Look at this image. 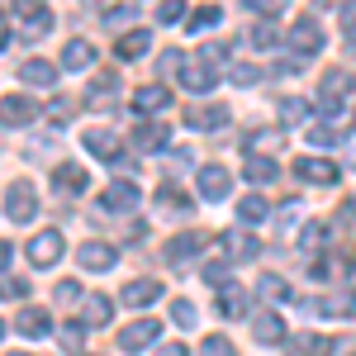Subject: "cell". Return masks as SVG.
<instances>
[{"mask_svg": "<svg viewBox=\"0 0 356 356\" xmlns=\"http://www.w3.org/2000/svg\"><path fill=\"white\" fill-rule=\"evenodd\" d=\"M347 90H352V72L332 67L328 76H323V90H318V110L337 114V110H342V100H347Z\"/></svg>", "mask_w": 356, "mask_h": 356, "instance_id": "6da1fadb", "label": "cell"}, {"mask_svg": "<svg viewBox=\"0 0 356 356\" xmlns=\"http://www.w3.org/2000/svg\"><path fill=\"white\" fill-rule=\"evenodd\" d=\"M33 209H38L33 181H15V186L5 191V214H10L15 223H29V219H33Z\"/></svg>", "mask_w": 356, "mask_h": 356, "instance_id": "7a4b0ae2", "label": "cell"}, {"mask_svg": "<svg viewBox=\"0 0 356 356\" xmlns=\"http://www.w3.org/2000/svg\"><path fill=\"white\" fill-rule=\"evenodd\" d=\"M62 252H67L62 233H57V228H43V233L29 243V261H33V266H57V261H62Z\"/></svg>", "mask_w": 356, "mask_h": 356, "instance_id": "3957f363", "label": "cell"}, {"mask_svg": "<svg viewBox=\"0 0 356 356\" xmlns=\"http://www.w3.org/2000/svg\"><path fill=\"white\" fill-rule=\"evenodd\" d=\"M295 176H300L304 186H337L342 166H332L328 157H300V162H295Z\"/></svg>", "mask_w": 356, "mask_h": 356, "instance_id": "277c9868", "label": "cell"}, {"mask_svg": "<svg viewBox=\"0 0 356 356\" xmlns=\"http://www.w3.org/2000/svg\"><path fill=\"white\" fill-rule=\"evenodd\" d=\"M195 186H200V195H204L209 204H219V200H228V191H233V176H228V166H200Z\"/></svg>", "mask_w": 356, "mask_h": 356, "instance_id": "5b68a950", "label": "cell"}, {"mask_svg": "<svg viewBox=\"0 0 356 356\" xmlns=\"http://www.w3.org/2000/svg\"><path fill=\"white\" fill-rule=\"evenodd\" d=\"M38 119V105L29 100V95H10V100H0V129H24Z\"/></svg>", "mask_w": 356, "mask_h": 356, "instance_id": "8992f818", "label": "cell"}, {"mask_svg": "<svg viewBox=\"0 0 356 356\" xmlns=\"http://www.w3.org/2000/svg\"><path fill=\"white\" fill-rule=\"evenodd\" d=\"M157 332H162L157 318H138V323H129V328L119 332V347H124V352H143V347L157 342Z\"/></svg>", "mask_w": 356, "mask_h": 356, "instance_id": "52a82bcc", "label": "cell"}, {"mask_svg": "<svg viewBox=\"0 0 356 356\" xmlns=\"http://www.w3.org/2000/svg\"><path fill=\"white\" fill-rule=\"evenodd\" d=\"M181 81H186V90H214L219 67H214V62H204V57H191V62L181 67Z\"/></svg>", "mask_w": 356, "mask_h": 356, "instance_id": "ba28073f", "label": "cell"}, {"mask_svg": "<svg viewBox=\"0 0 356 356\" xmlns=\"http://www.w3.org/2000/svg\"><path fill=\"white\" fill-rule=\"evenodd\" d=\"M290 48L300 57H314L323 48V29L314 24V19H300V24H290Z\"/></svg>", "mask_w": 356, "mask_h": 356, "instance_id": "9c48e42d", "label": "cell"}, {"mask_svg": "<svg viewBox=\"0 0 356 356\" xmlns=\"http://www.w3.org/2000/svg\"><path fill=\"white\" fill-rule=\"evenodd\" d=\"M114 243H81L76 247V266H86V271H110L114 266Z\"/></svg>", "mask_w": 356, "mask_h": 356, "instance_id": "30bf717a", "label": "cell"}, {"mask_svg": "<svg viewBox=\"0 0 356 356\" xmlns=\"http://www.w3.org/2000/svg\"><path fill=\"white\" fill-rule=\"evenodd\" d=\"M228 124V105H191L186 110V129H204V134H214Z\"/></svg>", "mask_w": 356, "mask_h": 356, "instance_id": "8fae6325", "label": "cell"}, {"mask_svg": "<svg viewBox=\"0 0 356 356\" xmlns=\"http://www.w3.org/2000/svg\"><path fill=\"white\" fill-rule=\"evenodd\" d=\"M332 352H337V337H328V332H304L290 342V356H332Z\"/></svg>", "mask_w": 356, "mask_h": 356, "instance_id": "7c38bea8", "label": "cell"}, {"mask_svg": "<svg viewBox=\"0 0 356 356\" xmlns=\"http://www.w3.org/2000/svg\"><path fill=\"white\" fill-rule=\"evenodd\" d=\"M53 186L62 200H72V195H86V186H90V176H86V166H57Z\"/></svg>", "mask_w": 356, "mask_h": 356, "instance_id": "4fadbf2b", "label": "cell"}, {"mask_svg": "<svg viewBox=\"0 0 356 356\" xmlns=\"http://www.w3.org/2000/svg\"><path fill=\"white\" fill-rule=\"evenodd\" d=\"M114 95H119V76H114V72H100L95 86H90V95H86V105H90V110H110Z\"/></svg>", "mask_w": 356, "mask_h": 356, "instance_id": "5bb4252c", "label": "cell"}, {"mask_svg": "<svg viewBox=\"0 0 356 356\" xmlns=\"http://www.w3.org/2000/svg\"><path fill=\"white\" fill-rule=\"evenodd\" d=\"M15 332L19 337H48L53 332V318L43 309H24V314H15Z\"/></svg>", "mask_w": 356, "mask_h": 356, "instance_id": "9a60e30c", "label": "cell"}, {"mask_svg": "<svg viewBox=\"0 0 356 356\" xmlns=\"http://www.w3.org/2000/svg\"><path fill=\"white\" fill-rule=\"evenodd\" d=\"M166 143H171L166 124H138V129H134V147H138V152H162Z\"/></svg>", "mask_w": 356, "mask_h": 356, "instance_id": "2e32d148", "label": "cell"}, {"mask_svg": "<svg viewBox=\"0 0 356 356\" xmlns=\"http://www.w3.org/2000/svg\"><path fill=\"white\" fill-rule=\"evenodd\" d=\"M138 200H143V195H138V186H129V181H114L110 191H105V209H110V214H129Z\"/></svg>", "mask_w": 356, "mask_h": 356, "instance_id": "e0dca14e", "label": "cell"}, {"mask_svg": "<svg viewBox=\"0 0 356 356\" xmlns=\"http://www.w3.org/2000/svg\"><path fill=\"white\" fill-rule=\"evenodd\" d=\"M261 247H257V238L252 233H223V257L228 261H252Z\"/></svg>", "mask_w": 356, "mask_h": 356, "instance_id": "ac0fdd59", "label": "cell"}, {"mask_svg": "<svg viewBox=\"0 0 356 356\" xmlns=\"http://www.w3.org/2000/svg\"><path fill=\"white\" fill-rule=\"evenodd\" d=\"M19 81H24V86H43V90H48V86L57 81V67H53V62H43V57H29L24 67H19Z\"/></svg>", "mask_w": 356, "mask_h": 356, "instance_id": "d6986e66", "label": "cell"}, {"mask_svg": "<svg viewBox=\"0 0 356 356\" xmlns=\"http://www.w3.org/2000/svg\"><path fill=\"white\" fill-rule=\"evenodd\" d=\"M147 48H152V33H147V29H134V33H124V38L114 43V53L124 57V62H138Z\"/></svg>", "mask_w": 356, "mask_h": 356, "instance_id": "ffe728a7", "label": "cell"}, {"mask_svg": "<svg viewBox=\"0 0 356 356\" xmlns=\"http://www.w3.org/2000/svg\"><path fill=\"white\" fill-rule=\"evenodd\" d=\"M166 105H171V90H162V86H143L134 95V110L138 114H162Z\"/></svg>", "mask_w": 356, "mask_h": 356, "instance_id": "44dd1931", "label": "cell"}, {"mask_svg": "<svg viewBox=\"0 0 356 356\" xmlns=\"http://www.w3.org/2000/svg\"><path fill=\"white\" fill-rule=\"evenodd\" d=\"M252 337H257V342H285V323H280V314H271V309L257 314V318H252Z\"/></svg>", "mask_w": 356, "mask_h": 356, "instance_id": "7402d4cb", "label": "cell"}, {"mask_svg": "<svg viewBox=\"0 0 356 356\" xmlns=\"http://www.w3.org/2000/svg\"><path fill=\"white\" fill-rule=\"evenodd\" d=\"M86 147H90L95 157H105V162L119 157V138H114L110 129H86Z\"/></svg>", "mask_w": 356, "mask_h": 356, "instance_id": "603a6c76", "label": "cell"}, {"mask_svg": "<svg viewBox=\"0 0 356 356\" xmlns=\"http://www.w3.org/2000/svg\"><path fill=\"white\" fill-rule=\"evenodd\" d=\"M90 62H95V48H90L86 38H72L67 53H62V67H67V72H86Z\"/></svg>", "mask_w": 356, "mask_h": 356, "instance_id": "cb8c5ba5", "label": "cell"}, {"mask_svg": "<svg viewBox=\"0 0 356 356\" xmlns=\"http://www.w3.org/2000/svg\"><path fill=\"white\" fill-rule=\"evenodd\" d=\"M162 300V280H134L124 285V304H157Z\"/></svg>", "mask_w": 356, "mask_h": 356, "instance_id": "d4e9b609", "label": "cell"}, {"mask_svg": "<svg viewBox=\"0 0 356 356\" xmlns=\"http://www.w3.org/2000/svg\"><path fill=\"white\" fill-rule=\"evenodd\" d=\"M200 247H204V233H181V238L166 243V261H186V257H195Z\"/></svg>", "mask_w": 356, "mask_h": 356, "instance_id": "484cf974", "label": "cell"}, {"mask_svg": "<svg viewBox=\"0 0 356 356\" xmlns=\"http://www.w3.org/2000/svg\"><path fill=\"white\" fill-rule=\"evenodd\" d=\"M110 314H114L110 295H90V300H86V328H105Z\"/></svg>", "mask_w": 356, "mask_h": 356, "instance_id": "4316f807", "label": "cell"}, {"mask_svg": "<svg viewBox=\"0 0 356 356\" xmlns=\"http://www.w3.org/2000/svg\"><path fill=\"white\" fill-rule=\"evenodd\" d=\"M219 314H223V318H243V314H247V295H243V290H233V285L219 290Z\"/></svg>", "mask_w": 356, "mask_h": 356, "instance_id": "83f0119b", "label": "cell"}, {"mask_svg": "<svg viewBox=\"0 0 356 356\" xmlns=\"http://www.w3.org/2000/svg\"><path fill=\"white\" fill-rule=\"evenodd\" d=\"M247 181H252V186H271L275 181V162L271 157H247Z\"/></svg>", "mask_w": 356, "mask_h": 356, "instance_id": "f1b7e54d", "label": "cell"}, {"mask_svg": "<svg viewBox=\"0 0 356 356\" xmlns=\"http://www.w3.org/2000/svg\"><path fill=\"white\" fill-rule=\"evenodd\" d=\"M304 138L314 147H332V143H342V129L337 124H314V129H304Z\"/></svg>", "mask_w": 356, "mask_h": 356, "instance_id": "f546056e", "label": "cell"}, {"mask_svg": "<svg viewBox=\"0 0 356 356\" xmlns=\"http://www.w3.org/2000/svg\"><path fill=\"white\" fill-rule=\"evenodd\" d=\"M266 209H271V204H266L261 195H247L243 204H238V219H243V223H261V219H266Z\"/></svg>", "mask_w": 356, "mask_h": 356, "instance_id": "4dcf8cb0", "label": "cell"}, {"mask_svg": "<svg viewBox=\"0 0 356 356\" xmlns=\"http://www.w3.org/2000/svg\"><path fill=\"white\" fill-rule=\"evenodd\" d=\"M261 76H266V72L252 67V62H233V67H228V81H233V86H257Z\"/></svg>", "mask_w": 356, "mask_h": 356, "instance_id": "1f68e13d", "label": "cell"}, {"mask_svg": "<svg viewBox=\"0 0 356 356\" xmlns=\"http://www.w3.org/2000/svg\"><path fill=\"white\" fill-rule=\"evenodd\" d=\"M309 105H304V100H285V105H280V119H285V124H290V129H304V124H309Z\"/></svg>", "mask_w": 356, "mask_h": 356, "instance_id": "d6a6232c", "label": "cell"}, {"mask_svg": "<svg viewBox=\"0 0 356 356\" xmlns=\"http://www.w3.org/2000/svg\"><path fill=\"white\" fill-rule=\"evenodd\" d=\"M219 19H223V10H219V5H200V10L191 15V33H200V29H214Z\"/></svg>", "mask_w": 356, "mask_h": 356, "instance_id": "836d02e7", "label": "cell"}, {"mask_svg": "<svg viewBox=\"0 0 356 356\" xmlns=\"http://www.w3.org/2000/svg\"><path fill=\"white\" fill-rule=\"evenodd\" d=\"M200 356H238V352H233V342H228L223 332H209V337L200 342Z\"/></svg>", "mask_w": 356, "mask_h": 356, "instance_id": "e575fe53", "label": "cell"}, {"mask_svg": "<svg viewBox=\"0 0 356 356\" xmlns=\"http://www.w3.org/2000/svg\"><path fill=\"white\" fill-rule=\"evenodd\" d=\"M24 295H29L24 275H5V280H0V300H24Z\"/></svg>", "mask_w": 356, "mask_h": 356, "instance_id": "d590c367", "label": "cell"}, {"mask_svg": "<svg viewBox=\"0 0 356 356\" xmlns=\"http://www.w3.org/2000/svg\"><path fill=\"white\" fill-rule=\"evenodd\" d=\"M266 300H290V285L280 280V275H261V285H257Z\"/></svg>", "mask_w": 356, "mask_h": 356, "instance_id": "8d00e7d4", "label": "cell"}, {"mask_svg": "<svg viewBox=\"0 0 356 356\" xmlns=\"http://www.w3.org/2000/svg\"><path fill=\"white\" fill-rule=\"evenodd\" d=\"M171 318H176L181 328H195V318H200V314H195L191 300H171Z\"/></svg>", "mask_w": 356, "mask_h": 356, "instance_id": "74e56055", "label": "cell"}, {"mask_svg": "<svg viewBox=\"0 0 356 356\" xmlns=\"http://www.w3.org/2000/svg\"><path fill=\"white\" fill-rule=\"evenodd\" d=\"M10 10H15V15H19V19H38V15H48V10H43V0H10Z\"/></svg>", "mask_w": 356, "mask_h": 356, "instance_id": "f35d334b", "label": "cell"}, {"mask_svg": "<svg viewBox=\"0 0 356 356\" xmlns=\"http://www.w3.org/2000/svg\"><path fill=\"white\" fill-rule=\"evenodd\" d=\"M72 110H76V105H72L67 95H57L53 105H48V119H53V124H67V119H72Z\"/></svg>", "mask_w": 356, "mask_h": 356, "instance_id": "ab89813d", "label": "cell"}, {"mask_svg": "<svg viewBox=\"0 0 356 356\" xmlns=\"http://www.w3.org/2000/svg\"><path fill=\"white\" fill-rule=\"evenodd\" d=\"M181 15H186V5H181V0H162V10H157V19H162V24H181Z\"/></svg>", "mask_w": 356, "mask_h": 356, "instance_id": "60d3db41", "label": "cell"}, {"mask_svg": "<svg viewBox=\"0 0 356 356\" xmlns=\"http://www.w3.org/2000/svg\"><path fill=\"white\" fill-rule=\"evenodd\" d=\"M81 342H86V332L76 328V323H67V328H62V347H67V352H81Z\"/></svg>", "mask_w": 356, "mask_h": 356, "instance_id": "b9f144b4", "label": "cell"}, {"mask_svg": "<svg viewBox=\"0 0 356 356\" xmlns=\"http://www.w3.org/2000/svg\"><path fill=\"white\" fill-rule=\"evenodd\" d=\"M300 243L304 247H323V223H304V228H300Z\"/></svg>", "mask_w": 356, "mask_h": 356, "instance_id": "7bdbcfd3", "label": "cell"}, {"mask_svg": "<svg viewBox=\"0 0 356 356\" xmlns=\"http://www.w3.org/2000/svg\"><path fill=\"white\" fill-rule=\"evenodd\" d=\"M275 38H280V33H275V24H257V29H252V43H257V48H271Z\"/></svg>", "mask_w": 356, "mask_h": 356, "instance_id": "ee69618b", "label": "cell"}, {"mask_svg": "<svg viewBox=\"0 0 356 356\" xmlns=\"http://www.w3.org/2000/svg\"><path fill=\"white\" fill-rule=\"evenodd\" d=\"M247 147H252V152H261V147L271 152V147H280V134H252V138H247Z\"/></svg>", "mask_w": 356, "mask_h": 356, "instance_id": "f6af8a7d", "label": "cell"}, {"mask_svg": "<svg viewBox=\"0 0 356 356\" xmlns=\"http://www.w3.org/2000/svg\"><path fill=\"white\" fill-rule=\"evenodd\" d=\"M204 280L223 290V280H228V261H209V266H204Z\"/></svg>", "mask_w": 356, "mask_h": 356, "instance_id": "bcb514c9", "label": "cell"}, {"mask_svg": "<svg viewBox=\"0 0 356 356\" xmlns=\"http://www.w3.org/2000/svg\"><path fill=\"white\" fill-rule=\"evenodd\" d=\"M157 200H162L166 209H186V195L176 191V186H166V191H162V195H157Z\"/></svg>", "mask_w": 356, "mask_h": 356, "instance_id": "7dc6e473", "label": "cell"}, {"mask_svg": "<svg viewBox=\"0 0 356 356\" xmlns=\"http://www.w3.org/2000/svg\"><path fill=\"white\" fill-rule=\"evenodd\" d=\"M285 0H247V10H257V15H275Z\"/></svg>", "mask_w": 356, "mask_h": 356, "instance_id": "c3c4849f", "label": "cell"}, {"mask_svg": "<svg viewBox=\"0 0 356 356\" xmlns=\"http://www.w3.org/2000/svg\"><path fill=\"white\" fill-rule=\"evenodd\" d=\"M81 300V285H57V304H76Z\"/></svg>", "mask_w": 356, "mask_h": 356, "instance_id": "681fc988", "label": "cell"}, {"mask_svg": "<svg viewBox=\"0 0 356 356\" xmlns=\"http://www.w3.org/2000/svg\"><path fill=\"white\" fill-rule=\"evenodd\" d=\"M342 29H347V33L356 29V0H347V5H342Z\"/></svg>", "mask_w": 356, "mask_h": 356, "instance_id": "f907efd6", "label": "cell"}, {"mask_svg": "<svg viewBox=\"0 0 356 356\" xmlns=\"http://www.w3.org/2000/svg\"><path fill=\"white\" fill-rule=\"evenodd\" d=\"M10 257H15V247H10V243H5V238H0V271L10 266Z\"/></svg>", "mask_w": 356, "mask_h": 356, "instance_id": "816d5d0a", "label": "cell"}, {"mask_svg": "<svg viewBox=\"0 0 356 356\" xmlns=\"http://www.w3.org/2000/svg\"><path fill=\"white\" fill-rule=\"evenodd\" d=\"M157 356H186V347H181V342H166V347H162Z\"/></svg>", "mask_w": 356, "mask_h": 356, "instance_id": "f5cc1de1", "label": "cell"}, {"mask_svg": "<svg viewBox=\"0 0 356 356\" xmlns=\"http://www.w3.org/2000/svg\"><path fill=\"white\" fill-rule=\"evenodd\" d=\"M86 5H90V10H114L119 0H86Z\"/></svg>", "mask_w": 356, "mask_h": 356, "instance_id": "db71d44e", "label": "cell"}, {"mask_svg": "<svg viewBox=\"0 0 356 356\" xmlns=\"http://www.w3.org/2000/svg\"><path fill=\"white\" fill-rule=\"evenodd\" d=\"M5 38H10V33H5V19H0V43H5Z\"/></svg>", "mask_w": 356, "mask_h": 356, "instance_id": "11a10c76", "label": "cell"}, {"mask_svg": "<svg viewBox=\"0 0 356 356\" xmlns=\"http://www.w3.org/2000/svg\"><path fill=\"white\" fill-rule=\"evenodd\" d=\"M0 337H5V323H0Z\"/></svg>", "mask_w": 356, "mask_h": 356, "instance_id": "9f6ffc18", "label": "cell"}, {"mask_svg": "<svg viewBox=\"0 0 356 356\" xmlns=\"http://www.w3.org/2000/svg\"><path fill=\"white\" fill-rule=\"evenodd\" d=\"M15 356H29V352H15Z\"/></svg>", "mask_w": 356, "mask_h": 356, "instance_id": "6f0895ef", "label": "cell"}]
</instances>
